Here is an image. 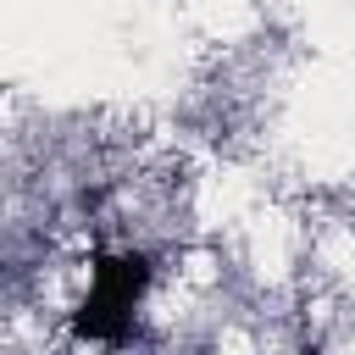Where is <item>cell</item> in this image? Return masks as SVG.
<instances>
[{
    "label": "cell",
    "instance_id": "1",
    "mask_svg": "<svg viewBox=\"0 0 355 355\" xmlns=\"http://www.w3.org/2000/svg\"><path fill=\"white\" fill-rule=\"evenodd\" d=\"M144 288H150V255H139V250L94 255V294H105L116 305H139Z\"/></svg>",
    "mask_w": 355,
    "mask_h": 355
},
{
    "label": "cell",
    "instance_id": "2",
    "mask_svg": "<svg viewBox=\"0 0 355 355\" xmlns=\"http://www.w3.org/2000/svg\"><path fill=\"white\" fill-rule=\"evenodd\" d=\"M72 327H78L83 338H105V344H116V338H128V327H133V305H116V300H105V294L89 288V300L72 311Z\"/></svg>",
    "mask_w": 355,
    "mask_h": 355
}]
</instances>
